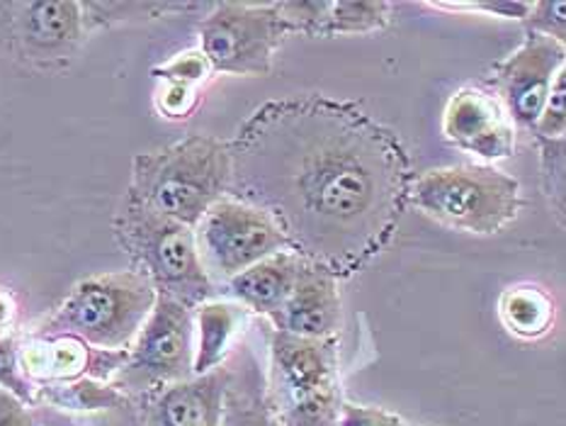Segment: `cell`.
I'll return each mask as SVG.
<instances>
[{
    "instance_id": "obj_1",
    "label": "cell",
    "mask_w": 566,
    "mask_h": 426,
    "mask_svg": "<svg viewBox=\"0 0 566 426\" xmlns=\"http://www.w3.org/2000/svg\"><path fill=\"white\" fill-rule=\"evenodd\" d=\"M229 149V198L273 217L287 249L338 283L387 251L409 210V152L355 103L316 93L270 101Z\"/></svg>"
},
{
    "instance_id": "obj_2",
    "label": "cell",
    "mask_w": 566,
    "mask_h": 426,
    "mask_svg": "<svg viewBox=\"0 0 566 426\" xmlns=\"http://www.w3.org/2000/svg\"><path fill=\"white\" fill-rule=\"evenodd\" d=\"M229 142L192 134L164 149L134 156L127 200L195 229L209 207L229 198Z\"/></svg>"
},
{
    "instance_id": "obj_3",
    "label": "cell",
    "mask_w": 566,
    "mask_h": 426,
    "mask_svg": "<svg viewBox=\"0 0 566 426\" xmlns=\"http://www.w3.org/2000/svg\"><path fill=\"white\" fill-rule=\"evenodd\" d=\"M265 402L282 426H338V339H302L268 324Z\"/></svg>"
},
{
    "instance_id": "obj_4",
    "label": "cell",
    "mask_w": 566,
    "mask_h": 426,
    "mask_svg": "<svg viewBox=\"0 0 566 426\" xmlns=\"http://www.w3.org/2000/svg\"><path fill=\"white\" fill-rule=\"evenodd\" d=\"M154 283L137 268L97 273L73 285L34 336H73L101 351H129L156 304Z\"/></svg>"
},
{
    "instance_id": "obj_5",
    "label": "cell",
    "mask_w": 566,
    "mask_h": 426,
    "mask_svg": "<svg viewBox=\"0 0 566 426\" xmlns=\"http://www.w3.org/2000/svg\"><path fill=\"white\" fill-rule=\"evenodd\" d=\"M409 207H416L442 227L491 237L501 235L518 219L523 190L518 178L499 166H442L413 178Z\"/></svg>"
},
{
    "instance_id": "obj_6",
    "label": "cell",
    "mask_w": 566,
    "mask_h": 426,
    "mask_svg": "<svg viewBox=\"0 0 566 426\" xmlns=\"http://www.w3.org/2000/svg\"><path fill=\"white\" fill-rule=\"evenodd\" d=\"M115 237L129 259L151 280L158 295L188 310L217 298V283L205 271L195 229L125 198L115 217Z\"/></svg>"
},
{
    "instance_id": "obj_7",
    "label": "cell",
    "mask_w": 566,
    "mask_h": 426,
    "mask_svg": "<svg viewBox=\"0 0 566 426\" xmlns=\"http://www.w3.org/2000/svg\"><path fill=\"white\" fill-rule=\"evenodd\" d=\"M292 34L277 3H217L200 22V52L212 76H268Z\"/></svg>"
},
{
    "instance_id": "obj_8",
    "label": "cell",
    "mask_w": 566,
    "mask_h": 426,
    "mask_svg": "<svg viewBox=\"0 0 566 426\" xmlns=\"http://www.w3.org/2000/svg\"><path fill=\"white\" fill-rule=\"evenodd\" d=\"M195 312L186 304L158 295L149 320L127 351V361L113 385L122 395L139 399L192 377Z\"/></svg>"
},
{
    "instance_id": "obj_9",
    "label": "cell",
    "mask_w": 566,
    "mask_h": 426,
    "mask_svg": "<svg viewBox=\"0 0 566 426\" xmlns=\"http://www.w3.org/2000/svg\"><path fill=\"white\" fill-rule=\"evenodd\" d=\"M205 271L214 283H229L245 268L277 251H290L273 217L233 198L219 200L195 227Z\"/></svg>"
},
{
    "instance_id": "obj_10",
    "label": "cell",
    "mask_w": 566,
    "mask_h": 426,
    "mask_svg": "<svg viewBox=\"0 0 566 426\" xmlns=\"http://www.w3.org/2000/svg\"><path fill=\"white\" fill-rule=\"evenodd\" d=\"M0 18L8 46L40 69L64 66L88 32L78 0L0 3Z\"/></svg>"
},
{
    "instance_id": "obj_11",
    "label": "cell",
    "mask_w": 566,
    "mask_h": 426,
    "mask_svg": "<svg viewBox=\"0 0 566 426\" xmlns=\"http://www.w3.org/2000/svg\"><path fill=\"white\" fill-rule=\"evenodd\" d=\"M566 69V44L549 37L531 34L515 52L491 71V93L506 110L515 129L533 132L552 83Z\"/></svg>"
},
{
    "instance_id": "obj_12",
    "label": "cell",
    "mask_w": 566,
    "mask_h": 426,
    "mask_svg": "<svg viewBox=\"0 0 566 426\" xmlns=\"http://www.w3.org/2000/svg\"><path fill=\"white\" fill-rule=\"evenodd\" d=\"M442 137L454 149L474 156V164L496 166L515 154L518 129L513 127L494 93L467 85L452 93L446 105Z\"/></svg>"
},
{
    "instance_id": "obj_13",
    "label": "cell",
    "mask_w": 566,
    "mask_h": 426,
    "mask_svg": "<svg viewBox=\"0 0 566 426\" xmlns=\"http://www.w3.org/2000/svg\"><path fill=\"white\" fill-rule=\"evenodd\" d=\"M229 365L139 397L142 426H219Z\"/></svg>"
},
{
    "instance_id": "obj_14",
    "label": "cell",
    "mask_w": 566,
    "mask_h": 426,
    "mask_svg": "<svg viewBox=\"0 0 566 426\" xmlns=\"http://www.w3.org/2000/svg\"><path fill=\"white\" fill-rule=\"evenodd\" d=\"M340 324L338 278L314 263L302 266L285 308L270 326L302 339H334Z\"/></svg>"
},
{
    "instance_id": "obj_15",
    "label": "cell",
    "mask_w": 566,
    "mask_h": 426,
    "mask_svg": "<svg viewBox=\"0 0 566 426\" xmlns=\"http://www.w3.org/2000/svg\"><path fill=\"white\" fill-rule=\"evenodd\" d=\"M277 6L292 34L306 37L370 34L391 22V3L385 0H282Z\"/></svg>"
},
{
    "instance_id": "obj_16",
    "label": "cell",
    "mask_w": 566,
    "mask_h": 426,
    "mask_svg": "<svg viewBox=\"0 0 566 426\" xmlns=\"http://www.w3.org/2000/svg\"><path fill=\"white\" fill-rule=\"evenodd\" d=\"M304 261L292 251H277L243 273L233 276L227 285L231 300L243 304L251 314L263 316L270 324L285 308L290 292L297 283Z\"/></svg>"
},
{
    "instance_id": "obj_17",
    "label": "cell",
    "mask_w": 566,
    "mask_h": 426,
    "mask_svg": "<svg viewBox=\"0 0 566 426\" xmlns=\"http://www.w3.org/2000/svg\"><path fill=\"white\" fill-rule=\"evenodd\" d=\"M195 361L192 375H207L221 368L241 344L251 312L237 300H207L195 308Z\"/></svg>"
},
{
    "instance_id": "obj_18",
    "label": "cell",
    "mask_w": 566,
    "mask_h": 426,
    "mask_svg": "<svg viewBox=\"0 0 566 426\" xmlns=\"http://www.w3.org/2000/svg\"><path fill=\"white\" fill-rule=\"evenodd\" d=\"M237 361H227L229 383L224 389L219 426H282L265 402V373L249 346L233 349Z\"/></svg>"
},
{
    "instance_id": "obj_19",
    "label": "cell",
    "mask_w": 566,
    "mask_h": 426,
    "mask_svg": "<svg viewBox=\"0 0 566 426\" xmlns=\"http://www.w3.org/2000/svg\"><path fill=\"white\" fill-rule=\"evenodd\" d=\"M555 300L533 283L511 285L499 298V316L503 326L523 341L547 336L549 329L555 326Z\"/></svg>"
},
{
    "instance_id": "obj_20",
    "label": "cell",
    "mask_w": 566,
    "mask_h": 426,
    "mask_svg": "<svg viewBox=\"0 0 566 426\" xmlns=\"http://www.w3.org/2000/svg\"><path fill=\"white\" fill-rule=\"evenodd\" d=\"M132 397L122 395L113 383H101L93 377H78L71 383H49L34 387V402H44L49 407L66 409V412H113L127 405Z\"/></svg>"
},
{
    "instance_id": "obj_21",
    "label": "cell",
    "mask_w": 566,
    "mask_h": 426,
    "mask_svg": "<svg viewBox=\"0 0 566 426\" xmlns=\"http://www.w3.org/2000/svg\"><path fill=\"white\" fill-rule=\"evenodd\" d=\"M192 3H83L85 28H103V24L125 22L132 18H161L168 10H190Z\"/></svg>"
},
{
    "instance_id": "obj_22",
    "label": "cell",
    "mask_w": 566,
    "mask_h": 426,
    "mask_svg": "<svg viewBox=\"0 0 566 426\" xmlns=\"http://www.w3.org/2000/svg\"><path fill=\"white\" fill-rule=\"evenodd\" d=\"M533 137L539 144H564L566 142V69L559 71L549 89L543 113H539Z\"/></svg>"
},
{
    "instance_id": "obj_23",
    "label": "cell",
    "mask_w": 566,
    "mask_h": 426,
    "mask_svg": "<svg viewBox=\"0 0 566 426\" xmlns=\"http://www.w3.org/2000/svg\"><path fill=\"white\" fill-rule=\"evenodd\" d=\"M151 73L158 81L186 83V85H192V89H205V85L214 79L212 69H209L207 59L202 56L200 49H188V52H180L174 59H168L166 64L154 66Z\"/></svg>"
},
{
    "instance_id": "obj_24",
    "label": "cell",
    "mask_w": 566,
    "mask_h": 426,
    "mask_svg": "<svg viewBox=\"0 0 566 426\" xmlns=\"http://www.w3.org/2000/svg\"><path fill=\"white\" fill-rule=\"evenodd\" d=\"M0 389L15 395L24 405H34V385L24 377L20 365V344L15 336H0Z\"/></svg>"
},
{
    "instance_id": "obj_25",
    "label": "cell",
    "mask_w": 566,
    "mask_h": 426,
    "mask_svg": "<svg viewBox=\"0 0 566 426\" xmlns=\"http://www.w3.org/2000/svg\"><path fill=\"white\" fill-rule=\"evenodd\" d=\"M426 8L452 10V12H484L499 20H521L531 15L533 0H440V3H426Z\"/></svg>"
},
{
    "instance_id": "obj_26",
    "label": "cell",
    "mask_w": 566,
    "mask_h": 426,
    "mask_svg": "<svg viewBox=\"0 0 566 426\" xmlns=\"http://www.w3.org/2000/svg\"><path fill=\"white\" fill-rule=\"evenodd\" d=\"M156 91V110L161 113V117L182 122L190 120L192 113L202 101V89H192V85L186 83H174V81H158Z\"/></svg>"
},
{
    "instance_id": "obj_27",
    "label": "cell",
    "mask_w": 566,
    "mask_h": 426,
    "mask_svg": "<svg viewBox=\"0 0 566 426\" xmlns=\"http://www.w3.org/2000/svg\"><path fill=\"white\" fill-rule=\"evenodd\" d=\"M523 24L531 34H543L566 44V3L564 0H533L531 15Z\"/></svg>"
},
{
    "instance_id": "obj_28",
    "label": "cell",
    "mask_w": 566,
    "mask_h": 426,
    "mask_svg": "<svg viewBox=\"0 0 566 426\" xmlns=\"http://www.w3.org/2000/svg\"><path fill=\"white\" fill-rule=\"evenodd\" d=\"M338 426H411L403 422L399 414L387 412L381 407H367V405H353V402H343Z\"/></svg>"
},
{
    "instance_id": "obj_29",
    "label": "cell",
    "mask_w": 566,
    "mask_h": 426,
    "mask_svg": "<svg viewBox=\"0 0 566 426\" xmlns=\"http://www.w3.org/2000/svg\"><path fill=\"white\" fill-rule=\"evenodd\" d=\"M0 426H36V419L24 402L0 389Z\"/></svg>"
},
{
    "instance_id": "obj_30",
    "label": "cell",
    "mask_w": 566,
    "mask_h": 426,
    "mask_svg": "<svg viewBox=\"0 0 566 426\" xmlns=\"http://www.w3.org/2000/svg\"><path fill=\"white\" fill-rule=\"evenodd\" d=\"M10 320H12V302L6 292H0V336H6Z\"/></svg>"
}]
</instances>
